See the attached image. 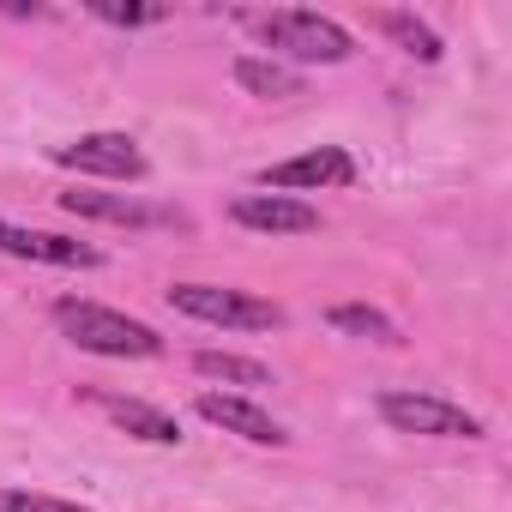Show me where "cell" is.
Masks as SVG:
<instances>
[{"instance_id": "4fadbf2b", "label": "cell", "mask_w": 512, "mask_h": 512, "mask_svg": "<svg viewBox=\"0 0 512 512\" xmlns=\"http://www.w3.org/2000/svg\"><path fill=\"white\" fill-rule=\"evenodd\" d=\"M193 374L205 380H223V386H272V368L266 362H253V356H229V350H199L193 356Z\"/></svg>"}, {"instance_id": "2e32d148", "label": "cell", "mask_w": 512, "mask_h": 512, "mask_svg": "<svg viewBox=\"0 0 512 512\" xmlns=\"http://www.w3.org/2000/svg\"><path fill=\"white\" fill-rule=\"evenodd\" d=\"M0 512H91V506L55 500V494H31V488H0Z\"/></svg>"}, {"instance_id": "9c48e42d", "label": "cell", "mask_w": 512, "mask_h": 512, "mask_svg": "<svg viewBox=\"0 0 512 512\" xmlns=\"http://www.w3.org/2000/svg\"><path fill=\"white\" fill-rule=\"evenodd\" d=\"M0 253H13V260H37V266H79V272H91L103 260L91 241H67V235L25 229V223H7V217H0Z\"/></svg>"}, {"instance_id": "7c38bea8", "label": "cell", "mask_w": 512, "mask_h": 512, "mask_svg": "<svg viewBox=\"0 0 512 512\" xmlns=\"http://www.w3.org/2000/svg\"><path fill=\"white\" fill-rule=\"evenodd\" d=\"M235 85L253 91V97H302V73L284 67V61H266V55H241L235 61Z\"/></svg>"}, {"instance_id": "ba28073f", "label": "cell", "mask_w": 512, "mask_h": 512, "mask_svg": "<svg viewBox=\"0 0 512 512\" xmlns=\"http://www.w3.org/2000/svg\"><path fill=\"white\" fill-rule=\"evenodd\" d=\"M229 217L241 229H260V235H314L320 229V211L308 199H290V193H241L229 205Z\"/></svg>"}, {"instance_id": "e0dca14e", "label": "cell", "mask_w": 512, "mask_h": 512, "mask_svg": "<svg viewBox=\"0 0 512 512\" xmlns=\"http://www.w3.org/2000/svg\"><path fill=\"white\" fill-rule=\"evenodd\" d=\"M91 13L109 19V25H157L163 19V7H121V0H97Z\"/></svg>"}, {"instance_id": "5bb4252c", "label": "cell", "mask_w": 512, "mask_h": 512, "mask_svg": "<svg viewBox=\"0 0 512 512\" xmlns=\"http://www.w3.org/2000/svg\"><path fill=\"white\" fill-rule=\"evenodd\" d=\"M326 320H332L338 332H350V338H374V344H404L398 320H386V314H380V308H368V302H338V308H326Z\"/></svg>"}, {"instance_id": "6da1fadb", "label": "cell", "mask_w": 512, "mask_h": 512, "mask_svg": "<svg viewBox=\"0 0 512 512\" xmlns=\"http://www.w3.org/2000/svg\"><path fill=\"white\" fill-rule=\"evenodd\" d=\"M55 326L67 344L91 350V356H115V362H145V356H163V338L133 320V314H115V308H97V302H79V296H61L55 302Z\"/></svg>"}, {"instance_id": "8fae6325", "label": "cell", "mask_w": 512, "mask_h": 512, "mask_svg": "<svg viewBox=\"0 0 512 512\" xmlns=\"http://www.w3.org/2000/svg\"><path fill=\"white\" fill-rule=\"evenodd\" d=\"M91 404H97L109 422H121L127 434L151 440V446H181V422H175V416H163L157 404H139V398H115V392H91Z\"/></svg>"}, {"instance_id": "8992f818", "label": "cell", "mask_w": 512, "mask_h": 512, "mask_svg": "<svg viewBox=\"0 0 512 512\" xmlns=\"http://www.w3.org/2000/svg\"><path fill=\"white\" fill-rule=\"evenodd\" d=\"M266 193H314V187H350L356 181V157L338 151V145H314L290 163H272L266 175Z\"/></svg>"}, {"instance_id": "277c9868", "label": "cell", "mask_w": 512, "mask_h": 512, "mask_svg": "<svg viewBox=\"0 0 512 512\" xmlns=\"http://www.w3.org/2000/svg\"><path fill=\"white\" fill-rule=\"evenodd\" d=\"M380 416L398 434H428V440H482V416L440 392H380Z\"/></svg>"}, {"instance_id": "3957f363", "label": "cell", "mask_w": 512, "mask_h": 512, "mask_svg": "<svg viewBox=\"0 0 512 512\" xmlns=\"http://www.w3.org/2000/svg\"><path fill=\"white\" fill-rule=\"evenodd\" d=\"M169 302H175V314L205 320V326H223V332H278V326H284V308H278V302L247 296V290L175 284V290H169Z\"/></svg>"}, {"instance_id": "5b68a950", "label": "cell", "mask_w": 512, "mask_h": 512, "mask_svg": "<svg viewBox=\"0 0 512 512\" xmlns=\"http://www.w3.org/2000/svg\"><path fill=\"white\" fill-rule=\"evenodd\" d=\"M55 163L79 169V175H109V181H139L145 175V151L127 133H85L73 145H55Z\"/></svg>"}, {"instance_id": "30bf717a", "label": "cell", "mask_w": 512, "mask_h": 512, "mask_svg": "<svg viewBox=\"0 0 512 512\" xmlns=\"http://www.w3.org/2000/svg\"><path fill=\"white\" fill-rule=\"evenodd\" d=\"M61 205L73 217H97V223H121V229H163V223H175V211L145 205L133 193H61Z\"/></svg>"}, {"instance_id": "7a4b0ae2", "label": "cell", "mask_w": 512, "mask_h": 512, "mask_svg": "<svg viewBox=\"0 0 512 512\" xmlns=\"http://www.w3.org/2000/svg\"><path fill=\"white\" fill-rule=\"evenodd\" d=\"M253 25H260L272 61L284 55V67H290V61H296V67H338V61L356 55V37H350L338 19H326V13L290 7V13H266V19H253Z\"/></svg>"}, {"instance_id": "9a60e30c", "label": "cell", "mask_w": 512, "mask_h": 512, "mask_svg": "<svg viewBox=\"0 0 512 512\" xmlns=\"http://www.w3.org/2000/svg\"><path fill=\"white\" fill-rule=\"evenodd\" d=\"M374 25H380V31H386L404 55H416V61H440V55H446V43H440V37H434L416 13H380Z\"/></svg>"}, {"instance_id": "52a82bcc", "label": "cell", "mask_w": 512, "mask_h": 512, "mask_svg": "<svg viewBox=\"0 0 512 512\" xmlns=\"http://www.w3.org/2000/svg\"><path fill=\"white\" fill-rule=\"evenodd\" d=\"M199 416L217 422L223 434L253 440V446H290V428L272 410H260L253 398H241V392H199Z\"/></svg>"}]
</instances>
